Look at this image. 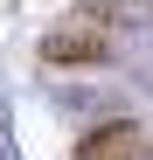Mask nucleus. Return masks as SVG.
Wrapping results in <instances>:
<instances>
[{"label":"nucleus","mask_w":153,"mask_h":160,"mask_svg":"<svg viewBox=\"0 0 153 160\" xmlns=\"http://www.w3.org/2000/svg\"><path fill=\"white\" fill-rule=\"evenodd\" d=\"M35 56L49 63V70H111L118 63V35H105V28H91V21H56L42 42H35Z\"/></svg>","instance_id":"nucleus-1"},{"label":"nucleus","mask_w":153,"mask_h":160,"mask_svg":"<svg viewBox=\"0 0 153 160\" xmlns=\"http://www.w3.org/2000/svg\"><path fill=\"white\" fill-rule=\"evenodd\" d=\"M146 7H153V0H70V21H91V28L118 35V28H139Z\"/></svg>","instance_id":"nucleus-3"},{"label":"nucleus","mask_w":153,"mask_h":160,"mask_svg":"<svg viewBox=\"0 0 153 160\" xmlns=\"http://www.w3.org/2000/svg\"><path fill=\"white\" fill-rule=\"evenodd\" d=\"M76 160H153V132H139L132 118H105L76 139Z\"/></svg>","instance_id":"nucleus-2"}]
</instances>
